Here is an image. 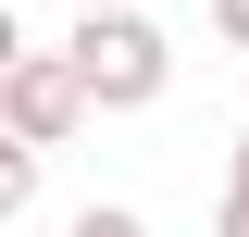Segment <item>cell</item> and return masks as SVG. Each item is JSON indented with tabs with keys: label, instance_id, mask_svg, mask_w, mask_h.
I'll return each mask as SVG.
<instances>
[{
	"label": "cell",
	"instance_id": "6da1fadb",
	"mask_svg": "<svg viewBox=\"0 0 249 237\" xmlns=\"http://www.w3.org/2000/svg\"><path fill=\"white\" fill-rule=\"evenodd\" d=\"M62 62L88 75V100H100V113H150V100H162V75H175V38H162L150 13H88V25L62 38Z\"/></svg>",
	"mask_w": 249,
	"mask_h": 237
},
{
	"label": "cell",
	"instance_id": "7a4b0ae2",
	"mask_svg": "<svg viewBox=\"0 0 249 237\" xmlns=\"http://www.w3.org/2000/svg\"><path fill=\"white\" fill-rule=\"evenodd\" d=\"M88 113L100 100H88V75H75L62 50H13L0 62V125H13V150H62Z\"/></svg>",
	"mask_w": 249,
	"mask_h": 237
},
{
	"label": "cell",
	"instance_id": "3957f363",
	"mask_svg": "<svg viewBox=\"0 0 249 237\" xmlns=\"http://www.w3.org/2000/svg\"><path fill=\"white\" fill-rule=\"evenodd\" d=\"M62 237H150V212H124V200H88V212H75Z\"/></svg>",
	"mask_w": 249,
	"mask_h": 237
},
{
	"label": "cell",
	"instance_id": "277c9868",
	"mask_svg": "<svg viewBox=\"0 0 249 237\" xmlns=\"http://www.w3.org/2000/svg\"><path fill=\"white\" fill-rule=\"evenodd\" d=\"M25 200H37V150H0V225H13Z\"/></svg>",
	"mask_w": 249,
	"mask_h": 237
},
{
	"label": "cell",
	"instance_id": "5b68a950",
	"mask_svg": "<svg viewBox=\"0 0 249 237\" xmlns=\"http://www.w3.org/2000/svg\"><path fill=\"white\" fill-rule=\"evenodd\" d=\"M212 38H237V50H249V0H212Z\"/></svg>",
	"mask_w": 249,
	"mask_h": 237
},
{
	"label": "cell",
	"instance_id": "8992f818",
	"mask_svg": "<svg viewBox=\"0 0 249 237\" xmlns=\"http://www.w3.org/2000/svg\"><path fill=\"white\" fill-rule=\"evenodd\" d=\"M212 237H249V187H237V200H224V212H212Z\"/></svg>",
	"mask_w": 249,
	"mask_h": 237
},
{
	"label": "cell",
	"instance_id": "52a82bcc",
	"mask_svg": "<svg viewBox=\"0 0 249 237\" xmlns=\"http://www.w3.org/2000/svg\"><path fill=\"white\" fill-rule=\"evenodd\" d=\"M88 13H137V0H75V25H88Z\"/></svg>",
	"mask_w": 249,
	"mask_h": 237
},
{
	"label": "cell",
	"instance_id": "ba28073f",
	"mask_svg": "<svg viewBox=\"0 0 249 237\" xmlns=\"http://www.w3.org/2000/svg\"><path fill=\"white\" fill-rule=\"evenodd\" d=\"M237 187H249V138H237Z\"/></svg>",
	"mask_w": 249,
	"mask_h": 237
}]
</instances>
